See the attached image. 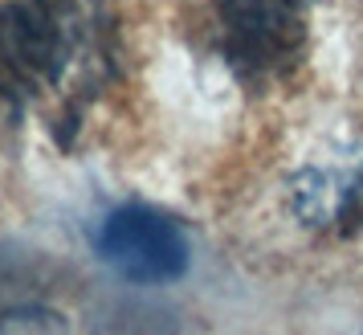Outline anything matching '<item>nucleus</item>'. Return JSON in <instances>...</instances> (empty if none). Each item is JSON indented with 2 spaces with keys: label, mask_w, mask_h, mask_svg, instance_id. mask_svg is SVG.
Segmentation results:
<instances>
[{
  "label": "nucleus",
  "mask_w": 363,
  "mask_h": 335,
  "mask_svg": "<svg viewBox=\"0 0 363 335\" xmlns=\"http://www.w3.org/2000/svg\"><path fill=\"white\" fill-rule=\"evenodd\" d=\"M111 21L86 0H4L0 4V102L25 115L62 94L74 78L99 86L111 66Z\"/></svg>",
  "instance_id": "1"
},
{
  "label": "nucleus",
  "mask_w": 363,
  "mask_h": 335,
  "mask_svg": "<svg viewBox=\"0 0 363 335\" xmlns=\"http://www.w3.org/2000/svg\"><path fill=\"white\" fill-rule=\"evenodd\" d=\"M216 45L241 82H269L306 50V0H213Z\"/></svg>",
  "instance_id": "2"
},
{
  "label": "nucleus",
  "mask_w": 363,
  "mask_h": 335,
  "mask_svg": "<svg viewBox=\"0 0 363 335\" xmlns=\"http://www.w3.org/2000/svg\"><path fill=\"white\" fill-rule=\"evenodd\" d=\"M94 253L123 282L167 286L192 266V246L184 225L155 204L131 201L111 209L94 229Z\"/></svg>",
  "instance_id": "3"
},
{
  "label": "nucleus",
  "mask_w": 363,
  "mask_h": 335,
  "mask_svg": "<svg viewBox=\"0 0 363 335\" xmlns=\"http://www.w3.org/2000/svg\"><path fill=\"white\" fill-rule=\"evenodd\" d=\"M90 335H184L180 311L139 295H111L90 307Z\"/></svg>",
  "instance_id": "4"
},
{
  "label": "nucleus",
  "mask_w": 363,
  "mask_h": 335,
  "mask_svg": "<svg viewBox=\"0 0 363 335\" xmlns=\"http://www.w3.org/2000/svg\"><path fill=\"white\" fill-rule=\"evenodd\" d=\"M335 234H359L363 229V168L339 176V192H335Z\"/></svg>",
  "instance_id": "5"
},
{
  "label": "nucleus",
  "mask_w": 363,
  "mask_h": 335,
  "mask_svg": "<svg viewBox=\"0 0 363 335\" xmlns=\"http://www.w3.org/2000/svg\"><path fill=\"white\" fill-rule=\"evenodd\" d=\"M4 323H9V319H4V315H0V335H4Z\"/></svg>",
  "instance_id": "6"
},
{
  "label": "nucleus",
  "mask_w": 363,
  "mask_h": 335,
  "mask_svg": "<svg viewBox=\"0 0 363 335\" xmlns=\"http://www.w3.org/2000/svg\"><path fill=\"white\" fill-rule=\"evenodd\" d=\"M359 335H363V331H359Z\"/></svg>",
  "instance_id": "7"
}]
</instances>
